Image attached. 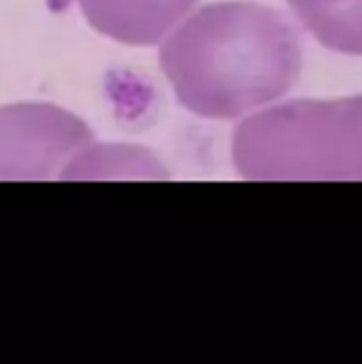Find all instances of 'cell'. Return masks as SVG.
I'll return each mask as SVG.
<instances>
[{
  "label": "cell",
  "mask_w": 362,
  "mask_h": 364,
  "mask_svg": "<svg viewBox=\"0 0 362 364\" xmlns=\"http://www.w3.org/2000/svg\"><path fill=\"white\" fill-rule=\"evenodd\" d=\"M85 21L126 47H158L198 0H75Z\"/></svg>",
  "instance_id": "3"
},
{
  "label": "cell",
  "mask_w": 362,
  "mask_h": 364,
  "mask_svg": "<svg viewBox=\"0 0 362 364\" xmlns=\"http://www.w3.org/2000/svg\"><path fill=\"white\" fill-rule=\"evenodd\" d=\"M92 143L90 126L62 107L49 102L0 107V179L4 181L62 177Z\"/></svg>",
  "instance_id": "2"
},
{
  "label": "cell",
  "mask_w": 362,
  "mask_h": 364,
  "mask_svg": "<svg viewBox=\"0 0 362 364\" xmlns=\"http://www.w3.org/2000/svg\"><path fill=\"white\" fill-rule=\"evenodd\" d=\"M177 102L205 119H233L282 92L292 64L286 23L241 0L194 6L158 45Z\"/></svg>",
  "instance_id": "1"
}]
</instances>
